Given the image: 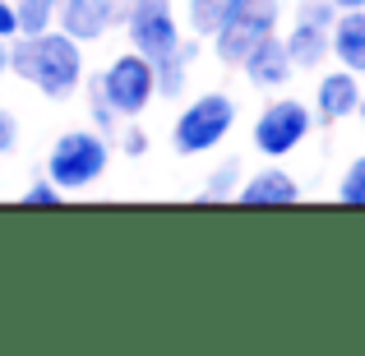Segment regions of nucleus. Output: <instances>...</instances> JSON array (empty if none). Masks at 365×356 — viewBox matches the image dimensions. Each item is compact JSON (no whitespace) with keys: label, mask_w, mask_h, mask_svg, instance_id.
<instances>
[{"label":"nucleus","mask_w":365,"mask_h":356,"mask_svg":"<svg viewBox=\"0 0 365 356\" xmlns=\"http://www.w3.org/2000/svg\"><path fill=\"white\" fill-rule=\"evenodd\" d=\"M9 74H19L42 98L65 102L83 88L88 65H83V46L74 37H65L61 28H46V33L14 37L9 42Z\"/></svg>","instance_id":"nucleus-1"},{"label":"nucleus","mask_w":365,"mask_h":356,"mask_svg":"<svg viewBox=\"0 0 365 356\" xmlns=\"http://www.w3.org/2000/svg\"><path fill=\"white\" fill-rule=\"evenodd\" d=\"M111 167V139L98 134L93 125H74V130H61L46 148V167L42 176L51 180L61 195H79V190H93Z\"/></svg>","instance_id":"nucleus-2"},{"label":"nucleus","mask_w":365,"mask_h":356,"mask_svg":"<svg viewBox=\"0 0 365 356\" xmlns=\"http://www.w3.org/2000/svg\"><path fill=\"white\" fill-rule=\"evenodd\" d=\"M236 98L222 88H208L199 93V98H190L185 107H180V116L171 121V148H176V158H204V153L222 148L227 134L236 130Z\"/></svg>","instance_id":"nucleus-3"},{"label":"nucleus","mask_w":365,"mask_h":356,"mask_svg":"<svg viewBox=\"0 0 365 356\" xmlns=\"http://www.w3.org/2000/svg\"><path fill=\"white\" fill-rule=\"evenodd\" d=\"M93 83H98L102 102H107V107L116 111L120 121L143 116V111L158 102L153 61H148V56H139V51H120V56H111V61L102 65L98 74H93Z\"/></svg>","instance_id":"nucleus-4"},{"label":"nucleus","mask_w":365,"mask_h":356,"mask_svg":"<svg viewBox=\"0 0 365 356\" xmlns=\"http://www.w3.org/2000/svg\"><path fill=\"white\" fill-rule=\"evenodd\" d=\"M314 134V111L301 98H273L250 125V143L264 162H287Z\"/></svg>","instance_id":"nucleus-5"},{"label":"nucleus","mask_w":365,"mask_h":356,"mask_svg":"<svg viewBox=\"0 0 365 356\" xmlns=\"http://www.w3.org/2000/svg\"><path fill=\"white\" fill-rule=\"evenodd\" d=\"M120 28L130 37V51L148 56V61L171 56L185 37V24L176 19L171 0H120Z\"/></svg>","instance_id":"nucleus-6"},{"label":"nucleus","mask_w":365,"mask_h":356,"mask_svg":"<svg viewBox=\"0 0 365 356\" xmlns=\"http://www.w3.org/2000/svg\"><path fill=\"white\" fill-rule=\"evenodd\" d=\"M268 33H282V0H241V5L227 14V24L217 28L208 42H213L217 65H241L245 51Z\"/></svg>","instance_id":"nucleus-7"},{"label":"nucleus","mask_w":365,"mask_h":356,"mask_svg":"<svg viewBox=\"0 0 365 356\" xmlns=\"http://www.w3.org/2000/svg\"><path fill=\"white\" fill-rule=\"evenodd\" d=\"M56 28L74 37L79 46L102 42L107 33L120 28V0H61L56 5Z\"/></svg>","instance_id":"nucleus-8"},{"label":"nucleus","mask_w":365,"mask_h":356,"mask_svg":"<svg viewBox=\"0 0 365 356\" xmlns=\"http://www.w3.org/2000/svg\"><path fill=\"white\" fill-rule=\"evenodd\" d=\"M356 102H361V74L342 70V65H338V70H324L319 83H314V102H310L314 125L351 121V116H356Z\"/></svg>","instance_id":"nucleus-9"},{"label":"nucleus","mask_w":365,"mask_h":356,"mask_svg":"<svg viewBox=\"0 0 365 356\" xmlns=\"http://www.w3.org/2000/svg\"><path fill=\"white\" fill-rule=\"evenodd\" d=\"M236 70H241L245 79L255 83V88H264V93H277V88H287V83L296 79V65L287 61L282 33H268V37H259V42L245 51V61L236 65Z\"/></svg>","instance_id":"nucleus-10"},{"label":"nucleus","mask_w":365,"mask_h":356,"mask_svg":"<svg viewBox=\"0 0 365 356\" xmlns=\"http://www.w3.org/2000/svg\"><path fill=\"white\" fill-rule=\"evenodd\" d=\"M296 199H301V180H296L282 162H264V167H255L250 176H241V185H236V204H250V208L296 204Z\"/></svg>","instance_id":"nucleus-11"},{"label":"nucleus","mask_w":365,"mask_h":356,"mask_svg":"<svg viewBox=\"0 0 365 356\" xmlns=\"http://www.w3.org/2000/svg\"><path fill=\"white\" fill-rule=\"evenodd\" d=\"M329 61L365 79V9H338L329 24Z\"/></svg>","instance_id":"nucleus-12"},{"label":"nucleus","mask_w":365,"mask_h":356,"mask_svg":"<svg viewBox=\"0 0 365 356\" xmlns=\"http://www.w3.org/2000/svg\"><path fill=\"white\" fill-rule=\"evenodd\" d=\"M282 46H287V61H292L296 70H319V65L329 61V28L292 14V24H287V33H282Z\"/></svg>","instance_id":"nucleus-13"},{"label":"nucleus","mask_w":365,"mask_h":356,"mask_svg":"<svg viewBox=\"0 0 365 356\" xmlns=\"http://www.w3.org/2000/svg\"><path fill=\"white\" fill-rule=\"evenodd\" d=\"M241 5V0H185V33H195L199 42H208V37L217 33V28L227 24V14Z\"/></svg>","instance_id":"nucleus-14"},{"label":"nucleus","mask_w":365,"mask_h":356,"mask_svg":"<svg viewBox=\"0 0 365 356\" xmlns=\"http://www.w3.org/2000/svg\"><path fill=\"white\" fill-rule=\"evenodd\" d=\"M241 176H245V162H241V158H222V162H217V167L204 176V185H199V204H227V199H236Z\"/></svg>","instance_id":"nucleus-15"},{"label":"nucleus","mask_w":365,"mask_h":356,"mask_svg":"<svg viewBox=\"0 0 365 356\" xmlns=\"http://www.w3.org/2000/svg\"><path fill=\"white\" fill-rule=\"evenodd\" d=\"M153 79H158V98L176 102L185 98V83H190V61H180L176 51L162 56V61H153Z\"/></svg>","instance_id":"nucleus-16"},{"label":"nucleus","mask_w":365,"mask_h":356,"mask_svg":"<svg viewBox=\"0 0 365 356\" xmlns=\"http://www.w3.org/2000/svg\"><path fill=\"white\" fill-rule=\"evenodd\" d=\"M56 5H61V0H14L19 37H33V33H46V28H56Z\"/></svg>","instance_id":"nucleus-17"},{"label":"nucleus","mask_w":365,"mask_h":356,"mask_svg":"<svg viewBox=\"0 0 365 356\" xmlns=\"http://www.w3.org/2000/svg\"><path fill=\"white\" fill-rule=\"evenodd\" d=\"M111 139H116V148L125 153V158H143V153L153 148V139H148V130L139 125V116H134V121H120Z\"/></svg>","instance_id":"nucleus-18"},{"label":"nucleus","mask_w":365,"mask_h":356,"mask_svg":"<svg viewBox=\"0 0 365 356\" xmlns=\"http://www.w3.org/2000/svg\"><path fill=\"white\" fill-rule=\"evenodd\" d=\"M83 83H88V125H93L98 134H107V139H111V134H116V125H120V116L107 107V102H102L98 83H93V79H83Z\"/></svg>","instance_id":"nucleus-19"},{"label":"nucleus","mask_w":365,"mask_h":356,"mask_svg":"<svg viewBox=\"0 0 365 356\" xmlns=\"http://www.w3.org/2000/svg\"><path fill=\"white\" fill-rule=\"evenodd\" d=\"M338 199H342V204H351V208H365V158H356L347 171H342Z\"/></svg>","instance_id":"nucleus-20"},{"label":"nucleus","mask_w":365,"mask_h":356,"mask_svg":"<svg viewBox=\"0 0 365 356\" xmlns=\"http://www.w3.org/2000/svg\"><path fill=\"white\" fill-rule=\"evenodd\" d=\"M19 199H24V208H46V204H61L65 195H61V190H56L46 176H37V180H28V190H24Z\"/></svg>","instance_id":"nucleus-21"},{"label":"nucleus","mask_w":365,"mask_h":356,"mask_svg":"<svg viewBox=\"0 0 365 356\" xmlns=\"http://www.w3.org/2000/svg\"><path fill=\"white\" fill-rule=\"evenodd\" d=\"M19 134H24V130H19V116H14V111H5V107H0V158L19 148Z\"/></svg>","instance_id":"nucleus-22"},{"label":"nucleus","mask_w":365,"mask_h":356,"mask_svg":"<svg viewBox=\"0 0 365 356\" xmlns=\"http://www.w3.org/2000/svg\"><path fill=\"white\" fill-rule=\"evenodd\" d=\"M19 24H14V0H0V42H14Z\"/></svg>","instance_id":"nucleus-23"},{"label":"nucleus","mask_w":365,"mask_h":356,"mask_svg":"<svg viewBox=\"0 0 365 356\" xmlns=\"http://www.w3.org/2000/svg\"><path fill=\"white\" fill-rule=\"evenodd\" d=\"M9 74V42H0V79Z\"/></svg>","instance_id":"nucleus-24"},{"label":"nucleus","mask_w":365,"mask_h":356,"mask_svg":"<svg viewBox=\"0 0 365 356\" xmlns=\"http://www.w3.org/2000/svg\"><path fill=\"white\" fill-rule=\"evenodd\" d=\"M338 9H365V0H333Z\"/></svg>","instance_id":"nucleus-25"},{"label":"nucleus","mask_w":365,"mask_h":356,"mask_svg":"<svg viewBox=\"0 0 365 356\" xmlns=\"http://www.w3.org/2000/svg\"><path fill=\"white\" fill-rule=\"evenodd\" d=\"M356 116H361V125H365V88H361V102H356Z\"/></svg>","instance_id":"nucleus-26"}]
</instances>
